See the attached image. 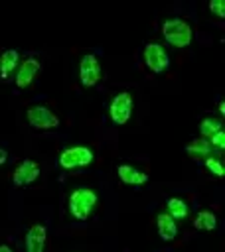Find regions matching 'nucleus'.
<instances>
[{
    "instance_id": "3",
    "label": "nucleus",
    "mask_w": 225,
    "mask_h": 252,
    "mask_svg": "<svg viewBox=\"0 0 225 252\" xmlns=\"http://www.w3.org/2000/svg\"><path fill=\"white\" fill-rule=\"evenodd\" d=\"M26 120L36 130H53V128H57L61 124L59 116L51 108H47L45 104H32V106H28Z\"/></svg>"
},
{
    "instance_id": "21",
    "label": "nucleus",
    "mask_w": 225,
    "mask_h": 252,
    "mask_svg": "<svg viewBox=\"0 0 225 252\" xmlns=\"http://www.w3.org/2000/svg\"><path fill=\"white\" fill-rule=\"evenodd\" d=\"M8 161V152L4 148H0V165H4Z\"/></svg>"
},
{
    "instance_id": "16",
    "label": "nucleus",
    "mask_w": 225,
    "mask_h": 252,
    "mask_svg": "<svg viewBox=\"0 0 225 252\" xmlns=\"http://www.w3.org/2000/svg\"><path fill=\"white\" fill-rule=\"evenodd\" d=\"M223 130V122L215 116H205L201 122H199V138H205L209 140L213 134L221 132Z\"/></svg>"
},
{
    "instance_id": "20",
    "label": "nucleus",
    "mask_w": 225,
    "mask_h": 252,
    "mask_svg": "<svg viewBox=\"0 0 225 252\" xmlns=\"http://www.w3.org/2000/svg\"><path fill=\"white\" fill-rule=\"evenodd\" d=\"M207 142L211 144V148H215V150H223V148H225V130H221V132L213 134Z\"/></svg>"
},
{
    "instance_id": "8",
    "label": "nucleus",
    "mask_w": 225,
    "mask_h": 252,
    "mask_svg": "<svg viewBox=\"0 0 225 252\" xmlns=\"http://www.w3.org/2000/svg\"><path fill=\"white\" fill-rule=\"evenodd\" d=\"M38 177H39V163L28 158V159H22L14 169L12 183L16 187H26V185H32Z\"/></svg>"
},
{
    "instance_id": "18",
    "label": "nucleus",
    "mask_w": 225,
    "mask_h": 252,
    "mask_svg": "<svg viewBox=\"0 0 225 252\" xmlns=\"http://www.w3.org/2000/svg\"><path fill=\"white\" fill-rule=\"evenodd\" d=\"M203 163H205V167H207L215 177H223V175H225V165H223L217 158H207Z\"/></svg>"
},
{
    "instance_id": "15",
    "label": "nucleus",
    "mask_w": 225,
    "mask_h": 252,
    "mask_svg": "<svg viewBox=\"0 0 225 252\" xmlns=\"http://www.w3.org/2000/svg\"><path fill=\"white\" fill-rule=\"evenodd\" d=\"M193 226H195L197 230H213V228L217 226V217H215V213H213V211H207V209L197 211V215L193 217Z\"/></svg>"
},
{
    "instance_id": "12",
    "label": "nucleus",
    "mask_w": 225,
    "mask_h": 252,
    "mask_svg": "<svg viewBox=\"0 0 225 252\" xmlns=\"http://www.w3.org/2000/svg\"><path fill=\"white\" fill-rule=\"evenodd\" d=\"M156 228H158L160 238L166 240V242H170L178 236V224L168 213H158L156 215Z\"/></svg>"
},
{
    "instance_id": "11",
    "label": "nucleus",
    "mask_w": 225,
    "mask_h": 252,
    "mask_svg": "<svg viewBox=\"0 0 225 252\" xmlns=\"http://www.w3.org/2000/svg\"><path fill=\"white\" fill-rule=\"evenodd\" d=\"M116 175L124 185H132V187H140V185L148 183V179H150L146 171H142L130 163H120L116 167Z\"/></svg>"
},
{
    "instance_id": "14",
    "label": "nucleus",
    "mask_w": 225,
    "mask_h": 252,
    "mask_svg": "<svg viewBox=\"0 0 225 252\" xmlns=\"http://www.w3.org/2000/svg\"><path fill=\"white\" fill-rule=\"evenodd\" d=\"M166 207H168L166 213H168L174 220H182V219H186V217L189 215L188 203H186L184 199H180V197H170V199L166 201Z\"/></svg>"
},
{
    "instance_id": "17",
    "label": "nucleus",
    "mask_w": 225,
    "mask_h": 252,
    "mask_svg": "<svg viewBox=\"0 0 225 252\" xmlns=\"http://www.w3.org/2000/svg\"><path fill=\"white\" fill-rule=\"evenodd\" d=\"M211 144L205 140V138H195L191 144H188L186 146V152L189 154V156H193V158H209V154H211Z\"/></svg>"
},
{
    "instance_id": "6",
    "label": "nucleus",
    "mask_w": 225,
    "mask_h": 252,
    "mask_svg": "<svg viewBox=\"0 0 225 252\" xmlns=\"http://www.w3.org/2000/svg\"><path fill=\"white\" fill-rule=\"evenodd\" d=\"M142 57H144L146 67H148L152 73H156V75L164 73V71L170 67V55H168L166 47H164L162 43H158V41L146 43V45H144V51H142Z\"/></svg>"
},
{
    "instance_id": "7",
    "label": "nucleus",
    "mask_w": 225,
    "mask_h": 252,
    "mask_svg": "<svg viewBox=\"0 0 225 252\" xmlns=\"http://www.w3.org/2000/svg\"><path fill=\"white\" fill-rule=\"evenodd\" d=\"M101 75H103V69H101V63H99L97 55L95 53H85L79 61V81H81V85L91 89L101 81Z\"/></svg>"
},
{
    "instance_id": "19",
    "label": "nucleus",
    "mask_w": 225,
    "mask_h": 252,
    "mask_svg": "<svg viewBox=\"0 0 225 252\" xmlns=\"http://www.w3.org/2000/svg\"><path fill=\"white\" fill-rule=\"evenodd\" d=\"M207 8H209V12H211L213 16L225 18V2H223V0H211V2L207 4Z\"/></svg>"
},
{
    "instance_id": "23",
    "label": "nucleus",
    "mask_w": 225,
    "mask_h": 252,
    "mask_svg": "<svg viewBox=\"0 0 225 252\" xmlns=\"http://www.w3.org/2000/svg\"><path fill=\"white\" fill-rule=\"evenodd\" d=\"M219 112L225 114V102H223V100H221V104H219Z\"/></svg>"
},
{
    "instance_id": "9",
    "label": "nucleus",
    "mask_w": 225,
    "mask_h": 252,
    "mask_svg": "<svg viewBox=\"0 0 225 252\" xmlns=\"http://www.w3.org/2000/svg\"><path fill=\"white\" fill-rule=\"evenodd\" d=\"M39 69H41V63H39L36 57H28V59L20 61V65H18V69H16V79H14L16 87H18V89L30 87V85L34 83V79L38 77Z\"/></svg>"
},
{
    "instance_id": "1",
    "label": "nucleus",
    "mask_w": 225,
    "mask_h": 252,
    "mask_svg": "<svg viewBox=\"0 0 225 252\" xmlns=\"http://www.w3.org/2000/svg\"><path fill=\"white\" fill-rule=\"evenodd\" d=\"M97 201H99V197L91 187H77L69 193L67 207H69V213L73 219L87 220L91 217V213L95 211Z\"/></svg>"
},
{
    "instance_id": "13",
    "label": "nucleus",
    "mask_w": 225,
    "mask_h": 252,
    "mask_svg": "<svg viewBox=\"0 0 225 252\" xmlns=\"http://www.w3.org/2000/svg\"><path fill=\"white\" fill-rule=\"evenodd\" d=\"M20 65V53L16 49H6L0 53V77L6 81Z\"/></svg>"
},
{
    "instance_id": "10",
    "label": "nucleus",
    "mask_w": 225,
    "mask_h": 252,
    "mask_svg": "<svg viewBox=\"0 0 225 252\" xmlns=\"http://www.w3.org/2000/svg\"><path fill=\"white\" fill-rule=\"evenodd\" d=\"M45 240H47V228L43 224H39V222L32 224L26 230V236H24L26 252H43Z\"/></svg>"
},
{
    "instance_id": "2",
    "label": "nucleus",
    "mask_w": 225,
    "mask_h": 252,
    "mask_svg": "<svg viewBox=\"0 0 225 252\" xmlns=\"http://www.w3.org/2000/svg\"><path fill=\"white\" fill-rule=\"evenodd\" d=\"M162 35L166 39L168 45L172 47H188L193 39V30L191 26L182 20V18H168L164 24H162Z\"/></svg>"
},
{
    "instance_id": "22",
    "label": "nucleus",
    "mask_w": 225,
    "mask_h": 252,
    "mask_svg": "<svg viewBox=\"0 0 225 252\" xmlns=\"http://www.w3.org/2000/svg\"><path fill=\"white\" fill-rule=\"evenodd\" d=\"M0 252H12V248L8 244H0Z\"/></svg>"
},
{
    "instance_id": "5",
    "label": "nucleus",
    "mask_w": 225,
    "mask_h": 252,
    "mask_svg": "<svg viewBox=\"0 0 225 252\" xmlns=\"http://www.w3.org/2000/svg\"><path fill=\"white\" fill-rule=\"evenodd\" d=\"M93 159H95V154L87 146H69L59 154V165L63 169L85 167V165H91Z\"/></svg>"
},
{
    "instance_id": "4",
    "label": "nucleus",
    "mask_w": 225,
    "mask_h": 252,
    "mask_svg": "<svg viewBox=\"0 0 225 252\" xmlns=\"http://www.w3.org/2000/svg\"><path fill=\"white\" fill-rule=\"evenodd\" d=\"M132 108H134V100L132 94L128 91H120L111 98L109 104V116L116 126H124L130 116H132Z\"/></svg>"
}]
</instances>
